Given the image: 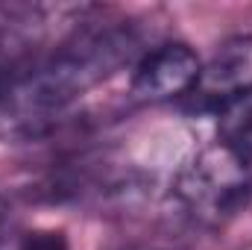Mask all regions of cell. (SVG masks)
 Segmentation results:
<instances>
[{
  "instance_id": "cell-1",
  "label": "cell",
  "mask_w": 252,
  "mask_h": 250,
  "mask_svg": "<svg viewBox=\"0 0 252 250\" xmlns=\"http://www.w3.org/2000/svg\"><path fill=\"white\" fill-rule=\"evenodd\" d=\"M138 53V36L126 24L73 33L44 56L21 62L0 83V129L35 132L85 91L118 74Z\"/></svg>"
},
{
  "instance_id": "cell-2",
  "label": "cell",
  "mask_w": 252,
  "mask_h": 250,
  "mask_svg": "<svg viewBox=\"0 0 252 250\" xmlns=\"http://www.w3.org/2000/svg\"><path fill=\"white\" fill-rule=\"evenodd\" d=\"M252 194V168L235 159L226 147L211 144L193 156L176 180V197L193 221L205 227H220L244 206Z\"/></svg>"
},
{
  "instance_id": "cell-3",
  "label": "cell",
  "mask_w": 252,
  "mask_h": 250,
  "mask_svg": "<svg viewBox=\"0 0 252 250\" xmlns=\"http://www.w3.org/2000/svg\"><path fill=\"white\" fill-rule=\"evenodd\" d=\"M202 62L185 42H167L147 50L135 68L129 91L141 103H167L176 97H188L199 80Z\"/></svg>"
},
{
  "instance_id": "cell-4",
  "label": "cell",
  "mask_w": 252,
  "mask_h": 250,
  "mask_svg": "<svg viewBox=\"0 0 252 250\" xmlns=\"http://www.w3.org/2000/svg\"><path fill=\"white\" fill-rule=\"evenodd\" d=\"M247 88H252V36H232L202 65L188 103L196 112H217Z\"/></svg>"
},
{
  "instance_id": "cell-5",
  "label": "cell",
  "mask_w": 252,
  "mask_h": 250,
  "mask_svg": "<svg viewBox=\"0 0 252 250\" xmlns=\"http://www.w3.org/2000/svg\"><path fill=\"white\" fill-rule=\"evenodd\" d=\"M217 144L252 168V88L226 100L217 112Z\"/></svg>"
},
{
  "instance_id": "cell-6",
  "label": "cell",
  "mask_w": 252,
  "mask_h": 250,
  "mask_svg": "<svg viewBox=\"0 0 252 250\" xmlns=\"http://www.w3.org/2000/svg\"><path fill=\"white\" fill-rule=\"evenodd\" d=\"M18 250H70V242L64 230H30Z\"/></svg>"
},
{
  "instance_id": "cell-7",
  "label": "cell",
  "mask_w": 252,
  "mask_h": 250,
  "mask_svg": "<svg viewBox=\"0 0 252 250\" xmlns=\"http://www.w3.org/2000/svg\"><path fill=\"white\" fill-rule=\"evenodd\" d=\"M0 227H3V209H0Z\"/></svg>"
}]
</instances>
